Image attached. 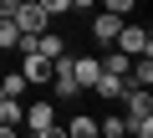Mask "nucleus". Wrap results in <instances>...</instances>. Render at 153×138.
<instances>
[{"label":"nucleus","instance_id":"nucleus-1","mask_svg":"<svg viewBox=\"0 0 153 138\" xmlns=\"http://www.w3.org/2000/svg\"><path fill=\"white\" fill-rule=\"evenodd\" d=\"M10 21H16V31H21V36H41V31L51 26V16H46L41 0H21V5L10 10Z\"/></svg>","mask_w":153,"mask_h":138},{"label":"nucleus","instance_id":"nucleus-2","mask_svg":"<svg viewBox=\"0 0 153 138\" xmlns=\"http://www.w3.org/2000/svg\"><path fill=\"white\" fill-rule=\"evenodd\" d=\"M112 46H117V51H128V56H153V31H148V26H128V21H123V31L112 36Z\"/></svg>","mask_w":153,"mask_h":138},{"label":"nucleus","instance_id":"nucleus-3","mask_svg":"<svg viewBox=\"0 0 153 138\" xmlns=\"http://www.w3.org/2000/svg\"><path fill=\"white\" fill-rule=\"evenodd\" d=\"M21 123L36 133V138H56V102H31L21 113Z\"/></svg>","mask_w":153,"mask_h":138},{"label":"nucleus","instance_id":"nucleus-4","mask_svg":"<svg viewBox=\"0 0 153 138\" xmlns=\"http://www.w3.org/2000/svg\"><path fill=\"white\" fill-rule=\"evenodd\" d=\"M51 87H56V97H61V102H71L76 92H82V87H76V77H71V56H66V51L51 61Z\"/></svg>","mask_w":153,"mask_h":138},{"label":"nucleus","instance_id":"nucleus-5","mask_svg":"<svg viewBox=\"0 0 153 138\" xmlns=\"http://www.w3.org/2000/svg\"><path fill=\"white\" fill-rule=\"evenodd\" d=\"M21 77H26V82H51V56L21 51Z\"/></svg>","mask_w":153,"mask_h":138},{"label":"nucleus","instance_id":"nucleus-6","mask_svg":"<svg viewBox=\"0 0 153 138\" xmlns=\"http://www.w3.org/2000/svg\"><path fill=\"white\" fill-rule=\"evenodd\" d=\"M117 31H123V16H112V10H102V5H97V10H92V36H97L102 46H112V36H117Z\"/></svg>","mask_w":153,"mask_h":138},{"label":"nucleus","instance_id":"nucleus-7","mask_svg":"<svg viewBox=\"0 0 153 138\" xmlns=\"http://www.w3.org/2000/svg\"><path fill=\"white\" fill-rule=\"evenodd\" d=\"M71 77H76L82 92H92V82L102 77V61H97V56H71Z\"/></svg>","mask_w":153,"mask_h":138},{"label":"nucleus","instance_id":"nucleus-8","mask_svg":"<svg viewBox=\"0 0 153 138\" xmlns=\"http://www.w3.org/2000/svg\"><path fill=\"white\" fill-rule=\"evenodd\" d=\"M31 51H41V56H51V61H56V56H61V51H66V41H61V36H56V31H51V26H46V31H41V36H31Z\"/></svg>","mask_w":153,"mask_h":138},{"label":"nucleus","instance_id":"nucleus-9","mask_svg":"<svg viewBox=\"0 0 153 138\" xmlns=\"http://www.w3.org/2000/svg\"><path fill=\"white\" fill-rule=\"evenodd\" d=\"M123 87H128V77H112V72H102V77L92 82V92H97V97H112V102L123 97Z\"/></svg>","mask_w":153,"mask_h":138},{"label":"nucleus","instance_id":"nucleus-10","mask_svg":"<svg viewBox=\"0 0 153 138\" xmlns=\"http://www.w3.org/2000/svg\"><path fill=\"white\" fill-rule=\"evenodd\" d=\"M97 61H102V72H112V77H128V66H133V56H128V51H117V46H112L107 56H97Z\"/></svg>","mask_w":153,"mask_h":138},{"label":"nucleus","instance_id":"nucleus-11","mask_svg":"<svg viewBox=\"0 0 153 138\" xmlns=\"http://www.w3.org/2000/svg\"><path fill=\"white\" fill-rule=\"evenodd\" d=\"M66 133H71V138H97V118H92V113H76V118L66 123Z\"/></svg>","mask_w":153,"mask_h":138},{"label":"nucleus","instance_id":"nucleus-12","mask_svg":"<svg viewBox=\"0 0 153 138\" xmlns=\"http://www.w3.org/2000/svg\"><path fill=\"white\" fill-rule=\"evenodd\" d=\"M21 46V31H16V21L10 16H0V51H16Z\"/></svg>","mask_w":153,"mask_h":138},{"label":"nucleus","instance_id":"nucleus-13","mask_svg":"<svg viewBox=\"0 0 153 138\" xmlns=\"http://www.w3.org/2000/svg\"><path fill=\"white\" fill-rule=\"evenodd\" d=\"M97 133H102V138H123V133H128V118H123V113H117V118H97Z\"/></svg>","mask_w":153,"mask_h":138},{"label":"nucleus","instance_id":"nucleus-14","mask_svg":"<svg viewBox=\"0 0 153 138\" xmlns=\"http://www.w3.org/2000/svg\"><path fill=\"white\" fill-rule=\"evenodd\" d=\"M0 123L21 128V97H0Z\"/></svg>","mask_w":153,"mask_h":138},{"label":"nucleus","instance_id":"nucleus-15","mask_svg":"<svg viewBox=\"0 0 153 138\" xmlns=\"http://www.w3.org/2000/svg\"><path fill=\"white\" fill-rule=\"evenodd\" d=\"M26 87H31V82H26L21 72H10V77H0V92H5V97H21Z\"/></svg>","mask_w":153,"mask_h":138},{"label":"nucleus","instance_id":"nucleus-16","mask_svg":"<svg viewBox=\"0 0 153 138\" xmlns=\"http://www.w3.org/2000/svg\"><path fill=\"white\" fill-rule=\"evenodd\" d=\"M128 133L133 138H153V113L148 118H128Z\"/></svg>","mask_w":153,"mask_h":138},{"label":"nucleus","instance_id":"nucleus-17","mask_svg":"<svg viewBox=\"0 0 153 138\" xmlns=\"http://www.w3.org/2000/svg\"><path fill=\"white\" fill-rule=\"evenodd\" d=\"M97 5H102V10H112V16H133L138 0H97Z\"/></svg>","mask_w":153,"mask_h":138},{"label":"nucleus","instance_id":"nucleus-18","mask_svg":"<svg viewBox=\"0 0 153 138\" xmlns=\"http://www.w3.org/2000/svg\"><path fill=\"white\" fill-rule=\"evenodd\" d=\"M41 5H46V16H66V10H71V0H41Z\"/></svg>","mask_w":153,"mask_h":138},{"label":"nucleus","instance_id":"nucleus-19","mask_svg":"<svg viewBox=\"0 0 153 138\" xmlns=\"http://www.w3.org/2000/svg\"><path fill=\"white\" fill-rule=\"evenodd\" d=\"M71 10H97V0H71Z\"/></svg>","mask_w":153,"mask_h":138},{"label":"nucleus","instance_id":"nucleus-20","mask_svg":"<svg viewBox=\"0 0 153 138\" xmlns=\"http://www.w3.org/2000/svg\"><path fill=\"white\" fill-rule=\"evenodd\" d=\"M16 5H21V0H0V16H10V10H16Z\"/></svg>","mask_w":153,"mask_h":138},{"label":"nucleus","instance_id":"nucleus-21","mask_svg":"<svg viewBox=\"0 0 153 138\" xmlns=\"http://www.w3.org/2000/svg\"><path fill=\"white\" fill-rule=\"evenodd\" d=\"M0 97H5V92H0Z\"/></svg>","mask_w":153,"mask_h":138}]
</instances>
